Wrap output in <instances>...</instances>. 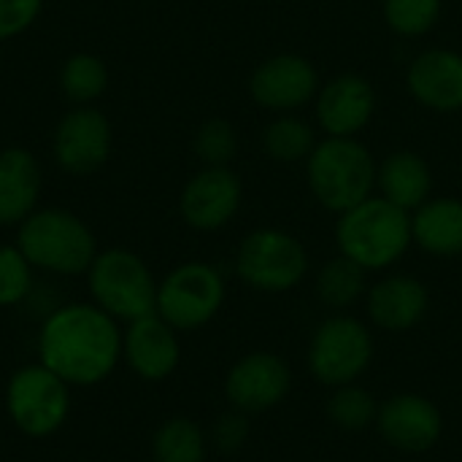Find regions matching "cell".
Wrapping results in <instances>:
<instances>
[{
    "label": "cell",
    "instance_id": "obj_28",
    "mask_svg": "<svg viewBox=\"0 0 462 462\" xmlns=\"http://www.w3.org/2000/svg\"><path fill=\"white\" fill-rule=\"evenodd\" d=\"M192 152L203 165H230L238 154V133L233 122L214 116L206 119L192 138Z\"/></svg>",
    "mask_w": 462,
    "mask_h": 462
},
{
    "label": "cell",
    "instance_id": "obj_12",
    "mask_svg": "<svg viewBox=\"0 0 462 462\" xmlns=\"http://www.w3.org/2000/svg\"><path fill=\"white\" fill-rule=\"evenodd\" d=\"M244 203V184L230 165H203L187 179L179 195V214L198 233L227 227Z\"/></svg>",
    "mask_w": 462,
    "mask_h": 462
},
{
    "label": "cell",
    "instance_id": "obj_24",
    "mask_svg": "<svg viewBox=\"0 0 462 462\" xmlns=\"http://www.w3.org/2000/svg\"><path fill=\"white\" fill-rule=\"evenodd\" d=\"M208 447L206 430L189 417H171L152 436L154 462H206Z\"/></svg>",
    "mask_w": 462,
    "mask_h": 462
},
{
    "label": "cell",
    "instance_id": "obj_25",
    "mask_svg": "<svg viewBox=\"0 0 462 462\" xmlns=\"http://www.w3.org/2000/svg\"><path fill=\"white\" fill-rule=\"evenodd\" d=\"M108 89V68L92 51L70 54L60 68V92L70 106H95Z\"/></svg>",
    "mask_w": 462,
    "mask_h": 462
},
{
    "label": "cell",
    "instance_id": "obj_19",
    "mask_svg": "<svg viewBox=\"0 0 462 462\" xmlns=\"http://www.w3.org/2000/svg\"><path fill=\"white\" fill-rule=\"evenodd\" d=\"M43 171L24 146L0 149V227H19L41 203Z\"/></svg>",
    "mask_w": 462,
    "mask_h": 462
},
{
    "label": "cell",
    "instance_id": "obj_5",
    "mask_svg": "<svg viewBox=\"0 0 462 462\" xmlns=\"http://www.w3.org/2000/svg\"><path fill=\"white\" fill-rule=\"evenodd\" d=\"M311 271L306 244L282 227H257L246 233L236 249V276L265 295L298 290Z\"/></svg>",
    "mask_w": 462,
    "mask_h": 462
},
{
    "label": "cell",
    "instance_id": "obj_18",
    "mask_svg": "<svg viewBox=\"0 0 462 462\" xmlns=\"http://www.w3.org/2000/svg\"><path fill=\"white\" fill-rule=\"evenodd\" d=\"M176 333L179 330H173L160 314L127 322V330L122 333V357L130 371L143 382L168 379L181 363V344Z\"/></svg>",
    "mask_w": 462,
    "mask_h": 462
},
{
    "label": "cell",
    "instance_id": "obj_6",
    "mask_svg": "<svg viewBox=\"0 0 462 462\" xmlns=\"http://www.w3.org/2000/svg\"><path fill=\"white\" fill-rule=\"evenodd\" d=\"M87 287L92 303L111 314L116 322H133L154 314L157 306V282L143 257L130 249L114 246L97 252L89 271Z\"/></svg>",
    "mask_w": 462,
    "mask_h": 462
},
{
    "label": "cell",
    "instance_id": "obj_27",
    "mask_svg": "<svg viewBox=\"0 0 462 462\" xmlns=\"http://www.w3.org/2000/svg\"><path fill=\"white\" fill-rule=\"evenodd\" d=\"M444 0H382L384 24L401 38H422L436 30Z\"/></svg>",
    "mask_w": 462,
    "mask_h": 462
},
{
    "label": "cell",
    "instance_id": "obj_2",
    "mask_svg": "<svg viewBox=\"0 0 462 462\" xmlns=\"http://www.w3.org/2000/svg\"><path fill=\"white\" fill-rule=\"evenodd\" d=\"M338 254L349 257L368 273L393 271L414 246L411 211L371 195L355 208L338 214L336 222Z\"/></svg>",
    "mask_w": 462,
    "mask_h": 462
},
{
    "label": "cell",
    "instance_id": "obj_9",
    "mask_svg": "<svg viewBox=\"0 0 462 462\" xmlns=\"http://www.w3.org/2000/svg\"><path fill=\"white\" fill-rule=\"evenodd\" d=\"M5 411L19 433L46 439L57 433L70 411V384L46 365H24L11 374L5 387Z\"/></svg>",
    "mask_w": 462,
    "mask_h": 462
},
{
    "label": "cell",
    "instance_id": "obj_20",
    "mask_svg": "<svg viewBox=\"0 0 462 462\" xmlns=\"http://www.w3.org/2000/svg\"><path fill=\"white\" fill-rule=\"evenodd\" d=\"M414 246L425 254L449 260L462 254V198L433 195L417 211H411Z\"/></svg>",
    "mask_w": 462,
    "mask_h": 462
},
{
    "label": "cell",
    "instance_id": "obj_29",
    "mask_svg": "<svg viewBox=\"0 0 462 462\" xmlns=\"http://www.w3.org/2000/svg\"><path fill=\"white\" fill-rule=\"evenodd\" d=\"M32 271L16 244L0 246V309L19 306L32 295Z\"/></svg>",
    "mask_w": 462,
    "mask_h": 462
},
{
    "label": "cell",
    "instance_id": "obj_7",
    "mask_svg": "<svg viewBox=\"0 0 462 462\" xmlns=\"http://www.w3.org/2000/svg\"><path fill=\"white\" fill-rule=\"evenodd\" d=\"M376 341L371 328L352 314H330L317 325L309 341L306 363L322 387H344L360 382L371 368Z\"/></svg>",
    "mask_w": 462,
    "mask_h": 462
},
{
    "label": "cell",
    "instance_id": "obj_31",
    "mask_svg": "<svg viewBox=\"0 0 462 462\" xmlns=\"http://www.w3.org/2000/svg\"><path fill=\"white\" fill-rule=\"evenodd\" d=\"M249 414L244 411H236L230 409L227 414H222L214 428H211V436H208V444L222 452V455H233L238 449H244V444L249 441Z\"/></svg>",
    "mask_w": 462,
    "mask_h": 462
},
{
    "label": "cell",
    "instance_id": "obj_4",
    "mask_svg": "<svg viewBox=\"0 0 462 462\" xmlns=\"http://www.w3.org/2000/svg\"><path fill=\"white\" fill-rule=\"evenodd\" d=\"M16 246L35 271L54 276H81L97 254V241L89 225L79 214L57 206H38L19 225Z\"/></svg>",
    "mask_w": 462,
    "mask_h": 462
},
{
    "label": "cell",
    "instance_id": "obj_30",
    "mask_svg": "<svg viewBox=\"0 0 462 462\" xmlns=\"http://www.w3.org/2000/svg\"><path fill=\"white\" fill-rule=\"evenodd\" d=\"M43 0H0V43L24 35L41 16Z\"/></svg>",
    "mask_w": 462,
    "mask_h": 462
},
{
    "label": "cell",
    "instance_id": "obj_32",
    "mask_svg": "<svg viewBox=\"0 0 462 462\" xmlns=\"http://www.w3.org/2000/svg\"><path fill=\"white\" fill-rule=\"evenodd\" d=\"M0 62H3V57H0Z\"/></svg>",
    "mask_w": 462,
    "mask_h": 462
},
{
    "label": "cell",
    "instance_id": "obj_16",
    "mask_svg": "<svg viewBox=\"0 0 462 462\" xmlns=\"http://www.w3.org/2000/svg\"><path fill=\"white\" fill-rule=\"evenodd\" d=\"M406 89L422 108L433 114L462 111V51L430 46L411 57L406 68Z\"/></svg>",
    "mask_w": 462,
    "mask_h": 462
},
{
    "label": "cell",
    "instance_id": "obj_23",
    "mask_svg": "<svg viewBox=\"0 0 462 462\" xmlns=\"http://www.w3.org/2000/svg\"><path fill=\"white\" fill-rule=\"evenodd\" d=\"M260 141H263V152L273 162L295 165L309 160L319 135H317V125H311L300 114H273V119L263 127Z\"/></svg>",
    "mask_w": 462,
    "mask_h": 462
},
{
    "label": "cell",
    "instance_id": "obj_1",
    "mask_svg": "<svg viewBox=\"0 0 462 462\" xmlns=\"http://www.w3.org/2000/svg\"><path fill=\"white\" fill-rule=\"evenodd\" d=\"M122 360V330L95 303H62L38 330V363L70 387H92Z\"/></svg>",
    "mask_w": 462,
    "mask_h": 462
},
{
    "label": "cell",
    "instance_id": "obj_10",
    "mask_svg": "<svg viewBox=\"0 0 462 462\" xmlns=\"http://www.w3.org/2000/svg\"><path fill=\"white\" fill-rule=\"evenodd\" d=\"M114 146L111 119L95 106H73L65 111L51 133L54 165L76 179L97 173Z\"/></svg>",
    "mask_w": 462,
    "mask_h": 462
},
{
    "label": "cell",
    "instance_id": "obj_13",
    "mask_svg": "<svg viewBox=\"0 0 462 462\" xmlns=\"http://www.w3.org/2000/svg\"><path fill=\"white\" fill-rule=\"evenodd\" d=\"M311 106H314V125L322 135L360 138V133L376 116L379 95L371 79L346 70L322 81Z\"/></svg>",
    "mask_w": 462,
    "mask_h": 462
},
{
    "label": "cell",
    "instance_id": "obj_14",
    "mask_svg": "<svg viewBox=\"0 0 462 462\" xmlns=\"http://www.w3.org/2000/svg\"><path fill=\"white\" fill-rule=\"evenodd\" d=\"M292 390V371L284 357L273 352H249L233 363L225 376V398L230 409L244 414H265L287 401Z\"/></svg>",
    "mask_w": 462,
    "mask_h": 462
},
{
    "label": "cell",
    "instance_id": "obj_8",
    "mask_svg": "<svg viewBox=\"0 0 462 462\" xmlns=\"http://www.w3.org/2000/svg\"><path fill=\"white\" fill-rule=\"evenodd\" d=\"M227 287L217 265L189 260L176 265L162 282H157V306L160 314L173 330L187 333L208 325L225 306Z\"/></svg>",
    "mask_w": 462,
    "mask_h": 462
},
{
    "label": "cell",
    "instance_id": "obj_11",
    "mask_svg": "<svg viewBox=\"0 0 462 462\" xmlns=\"http://www.w3.org/2000/svg\"><path fill=\"white\" fill-rule=\"evenodd\" d=\"M322 87L317 65L298 51L265 57L249 76V97L268 114H300Z\"/></svg>",
    "mask_w": 462,
    "mask_h": 462
},
{
    "label": "cell",
    "instance_id": "obj_21",
    "mask_svg": "<svg viewBox=\"0 0 462 462\" xmlns=\"http://www.w3.org/2000/svg\"><path fill=\"white\" fill-rule=\"evenodd\" d=\"M376 189L390 203L406 211H417L425 200L433 198V171L420 152L395 149L379 162Z\"/></svg>",
    "mask_w": 462,
    "mask_h": 462
},
{
    "label": "cell",
    "instance_id": "obj_17",
    "mask_svg": "<svg viewBox=\"0 0 462 462\" xmlns=\"http://www.w3.org/2000/svg\"><path fill=\"white\" fill-rule=\"evenodd\" d=\"M368 322L384 333H409L425 322L430 311V290L411 273L387 271L365 292Z\"/></svg>",
    "mask_w": 462,
    "mask_h": 462
},
{
    "label": "cell",
    "instance_id": "obj_3",
    "mask_svg": "<svg viewBox=\"0 0 462 462\" xmlns=\"http://www.w3.org/2000/svg\"><path fill=\"white\" fill-rule=\"evenodd\" d=\"M379 162L360 138L322 135L306 160L311 198L330 214H344L376 195Z\"/></svg>",
    "mask_w": 462,
    "mask_h": 462
},
{
    "label": "cell",
    "instance_id": "obj_22",
    "mask_svg": "<svg viewBox=\"0 0 462 462\" xmlns=\"http://www.w3.org/2000/svg\"><path fill=\"white\" fill-rule=\"evenodd\" d=\"M314 292L325 309H330L333 314H344L360 300H365L368 271H363L344 254L330 257L314 276Z\"/></svg>",
    "mask_w": 462,
    "mask_h": 462
},
{
    "label": "cell",
    "instance_id": "obj_26",
    "mask_svg": "<svg viewBox=\"0 0 462 462\" xmlns=\"http://www.w3.org/2000/svg\"><path fill=\"white\" fill-rule=\"evenodd\" d=\"M379 406L382 403L376 401V395L368 387L352 382L344 387H333V393L325 403V414L338 430L363 433L376 425Z\"/></svg>",
    "mask_w": 462,
    "mask_h": 462
},
{
    "label": "cell",
    "instance_id": "obj_15",
    "mask_svg": "<svg viewBox=\"0 0 462 462\" xmlns=\"http://www.w3.org/2000/svg\"><path fill=\"white\" fill-rule=\"evenodd\" d=\"M376 430L387 447L403 455H425L444 436V414L420 393H398L379 406Z\"/></svg>",
    "mask_w": 462,
    "mask_h": 462
}]
</instances>
